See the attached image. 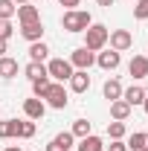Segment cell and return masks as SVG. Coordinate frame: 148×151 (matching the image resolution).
I'll list each match as a JSON object with an SVG mask.
<instances>
[{"label": "cell", "mask_w": 148, "mask_h": 151, "mask_svg": "<svg viewBox=\"0 0 148 151\" xmlns=\"http://www.w3.org/2000/svg\"><path fill=\"white\" fill-rule=\"evenodd\" d=\"M12 3H18V6H23V3H29V0H12Z\"/></svg>", "instance_id": "cell-36"}, {"label": "cell", "mask_w": 148, "mask_h": 151, "mask_svg": "<svg viewBox=\"0 0 148 151\" xmlns=\"http://www.w3.org/2000/svg\"><path fill=\"white\" fill-rule=\"evenodd\" d=\"M23 113H26V119H32V122H35V119H41V116H44V113H47V105H44V99H26V102H23Z\"/></svg>", "instance_id": "cell-7"}, {"label": "cell", "mask_w": 148, "mask_h": 151, "mask_svg": "<svg viewBox=\"0 0 148 151\" xmlns=\"http://www.w3.org/2000/svg\"><path fill=\"white\" fill-rule=\"evenodd\" d=\"M108 41H111V50H116V52H125V50H131V44H134V38H131L128 29H113L111 35H108Z\"/></svg>", "instance_id": "cell-6"}, {"label": "cell", "mask_w": 148, "mask_h": 151, "mask_svg": "<svg viewBox=\"0 0 148 151\" xmlns=\"http://www.w3.org/2000/svg\"><path fill=\"white\" fill-rule=\"evenodd\" d=\"M108 35H111L108 26H102V23H90V26L84 29V47H87L90 52H99V50L108 44Z\"/></svg>", "instance_id": "cell-1"}, {"label": "cell", "mask_w": 148, "mask_h": 151, "mask_svg": "<svg viewBox=\"0 0 148 151\" xmlns=\"http://www.w3.org/2000/svg\"><path fill=\"white\" fill-rule=\"evenodd\" d=\"M3 151H20V148H18V145H9V148H3Z\"/></svg>", "instance_id": "cell-34"}, {"label": "cell", "mask_w": 148, "mask_h": 151, "mask_svg": "<svg viewBox=\"0 0 148 151\" xmlns=\"http://www.w3.org/2000/svg\"><path fill=\"white\" fill-rule=\"evenodd\" d=\"M73 139H75L73 134H70V131H64V134H58L55 139L47 145V151H70V148H73Z\"/></svg>", "instance_id": "cell-12"}, {"label": "cell", "mask_w": 148, "mask_h": 151, "mask_svg": "<svg viewBox=\"0 0 148 151\" xmlns=\"http://www.w3.org/2000/svg\"><path fill=\"white\" fill-rule=\"evenodd\" d=\"M15 125H18V119H3V122H0V139L15 137Z\"/></svg>", "instance_id": "cell-27"}, {"label": "cell", "mask_w": 148, "mask_h": 151, "mask_svg": "<svg viewBox=\"0 0 148 151\" xmlns=\"http://www.w3.org/2000/svg\"><path fill=\"white\" fill-rule=\"evenodd\" d=\"M44 99H47L44 105H50V108H55V111H64V108H67V102H70V99H67V90H64V84H61V81H52V87L47 90Z\"/></svg>", "instance_id": "cell-4"}, {"label": "cell", "mask_w": 148, "mask_h": 151, "mask_svg": "<svg viewBox=\"0 0 148 151\" xmlns=\"http://www.w3.org/2000/svg\"><path fill=\"white\" fill-rule=\"evenodd\" d=\"M50 87H52V78H50V76H44V78H35V81H32V93H35L38 99H44Z\"/></svg>", "instance_id": "cell-21"}, {"label": "cell", "mask_w": 148, "mask_h": 151, "mask_svg": "<svg viewBox=\"0 0 148 151\" xmlns=\"http://www.w3.org/2000/svg\"><path fill=\"white\" fill-rule=\"evenodd\" d=\"M102 93H105L108 102H116V99H122V84H119L116 78H108V81H105V87H102Z\"/></svg>", "instance_id": "cell-17"}, {"label": "cell", "mask_w": 148, "mask_h": 151, "mask_svg": "<svg viewBox=\"0 0 148 151\" xmlns=\"http://www.w3.org/2000/svg\"><path fill=\"white\" fill-rule=\"evenodd\" d=\"M78 151H105V142H102L99 137L87 134V137H81V142H78Z\"/></svg>", "instance_id": "cell-19"}, {"label": "cell", "mask_w": 148, "mask_h": 151, "mask_svg": "<svg viewBox=\"0 0 148 151\" xmlns=\"http://www.w3.org/2000/svg\"><path fill=\"white\" fill-rule=\"evenodd\" d=\"M15 137H20V139H32V137H35V122H32V119H18Z\"/></svg>", "instance_id": "cell-16"}, {"label": "cell", "mask_w": 148, "mask_h": 151, "mask_svg": "<svg viewBox=\"0 0 148 151\" xmlns=\"http://www.w3.org/2000/svg\"><path fill=\"white\" fill-rule=\"evenodd\" d=\"M47 76L55 78V81H70V76H73V64L64 61V58H52V61L47 64Z\"/></svg>", "instance_id": "cell-3"}, {"label": "cell", "mask_w": 148, "mask_h": 151, "mask_svg": "<svg viewBox=\"0 0 148 151\" xmlns=\"http://www.w3.org/2000/svg\"><path fill=\"white\" fill-rule=\"evenodd\" d=\"M3 52H6V41L0 38V55H3Z\"/></svg>", "instance_id": "cell-33"}, {"label": "cell", "mask_w": 148, "mask_h": 151, "mask_svg": "<svg viewBox=\"0 0 148 151\" xmlns=\"http://www.w3.org/2000/svg\"><path fill=\"white\" fill-rule=\"evenodd\" d=\"M20 35L26 38L29 44H35V41H41V38H44V23H41V20H35V23H23Z\"/></svg>", "instance_id": "cell-11"}, {"label": "cell", "mask_w": 148, "mask_h": 151, "mask_svg": "<svg viewBox=\"0 0 148 151\" xmlns=\"http://www.w3.org/2000/svg\"><path fill=\"white\" fill-rule=\"evenodd\" d=\"M96 3H99V6H105V9H111V6H113V0H96Z\"/></svg>", "instance_id": "cell-32"}, {"label": "cell", "mask_w": 148, "mask_h": 151, "mask_svg": "<svg viewBox=\"0 0 148 151\" xmlns=\"http://www.w3.org/2000/svg\"><path fill=\"white\" fill-rule=\"evenodd\" d=\"M125 131H128V128H125V122H119V119H113L111 125H108V137H111V139H122Z\"/></svg>", "instance_id": "cell-23"}, {"label": "cell", "mask_w": 148, "mask_h": 151, "mask_svg": "<svg viewBox=\"0 0 148 151\" xmlns=\"http://www.w3.org/2000/svg\"><path fill=\"white\" fill-rule=\"evenodd\" d=\"M87 87H90L87 70H73V76H70V90H73V93H84Z\"/></svg>", "instance_id": "cell-8"}, {"label": "cell", "mask_w": 148, "mask_h": 151, "mask_svg": "<svg viewBox=\"0 0 148 151\" xmlns=\"http://www.w3.org/2000/svg\"><path fill=\"white\" fill-rule=\"evenodd\" d=\"M90 23H93L90 12H81V9H70V12H64V18H61V26H64L67 32H84Z\"/></svg>", "instance_id": "cell-2"}, {"label": "cell", "mask_w": 148, "mask_h": 151, "mask_svg": "<svg viewBox=\"0 0 148 151\" xmlns=\"http://www.w3.org/2000/svg\"><path fill=\"white\" fill-rule=\"evenodd\" d=\"M15 12H18V6L12 0H0V20H12Z\"/></svg>", "instance_id": "cell-26"}, {"label": "cell", "mask_w": 148, "mask_h": 151, "mask_svg": "<svg viewBox=\"0 0 148 151\" xmlns=\"http://www.w3.org/2000/svg\"><path fill=\"white\" fill-rule=\"evenodd\" d=\"M111 116L113 119H119V122H125L131 116V105L125 102V99H116V102H111Z\"/></svg>", "instance_id": "cell-15"}, {"label": "cell", "mask_w": 148, "mask_h": 151, "mask_svg": "<svg viewBox=\"0 0 148 151\" xmlns=\"http://www.w3.org/2000/svg\"><path fill=\"white\" fill-rule=\"evenodd\" d=\"M47 55H50V47H47L44 41H35V44L29 47V58H32V61H44Z\"/></svg>", "instance_id": "cell-22"}, {"label": "cell", "mask_w": 148, "mask_h": 151, "mask_svg": "<svg viewBox=\"0 0 148 151\" xmlns=\"http://www.w3.org/2000/svg\"><path fill=\"white\" fill-rule=\"evenodd\" d=\"M111 151H128V145H125L122 139H113V142H111Z\"/></svg>", "instance_id": "cell-30"}, {"label": "cell", "mask_w": 148, "mask_h": 151, "mask_svg": "<svg viewBox=\"0 0 148 151\" xmlns=\"http://www.w3.org/2000/svg\"><path fill=\"white\" fill-rule=\"evenodd\" d=\"M18 20L20 23H35V20H41V12H38L35 6H29V3H23V6H18Z\"/></svg>", "instance_id": "cell-14"}, {"label": "cell", "mask_w": 148, "mask_h": 151, "mask_svg": "<svg viewBox=\"0 0 148 151\" xmlns=\"http://www.w3.org/2000/svg\"><path fill=\"white\" fill-rule=\"evenodd\" d=\"M128 73L134 78H148V58L145 55H134L128 64Z\"/></svg>", "instance_id": "cell-10"}, {"label": "cell", "mask_w": 148, "mask_h": 151, "mask_svg": "<svg viewBox=\"0 0 148 151\" xmlns=\"http://www.w3.org/2000/svg\"><path fill=\"white\" fill-rule=\"evenodd\" d=\"M134 18H137V20H145L148 18V0H139V3L134 6Z\"/></svg>", "instance_id": "cell-28"}, {"label": "cell", "mask_w": 148, "mask_h": 151, "mask_svg": "<svg viewBox=\"0 0 148 151\" xmlns=\"http://www.w3.org/2000/svg\"><path fill=\"white\" fill-rule=\"evenodd\" d=\"M142 108H145V113H148V93H145V102H142Z\"/></svg>", "instance_id": "cell-35"}, {"label": "cell", "mask_w": 148, "mask_h": 151, "mask_svg": "<svg viewBox=\"0 0 148 151\" xmlns=\"http://www.w3.org/2000/svg\"><path fill=\"white\" fill-rule=\"evenodd\" d=\"M58 3H61V6H67V9H75V6H78V0H58Z\"/></svg>", "instance_id": "cell-31"}, {"label": "cell", "mask_w": 148, "mask_h": 151, "mask_svg": "<svg viewBox=\"0 0 148 151\" xmlns=\"http://www.w3.org/2000/svg\"><path fill=\"white\" fill-rule=\"evenodd\" d=\"M96 64H99L102 70H116V67L122 64V55H119L116 50H111V52H99V55H96Z\"/></svg>", "instance_id": "cell-9"}, {"label": "cell", "mask_w": 148, "mask_h": 151, "mask_svg": "<svg viewBox=\"0 0 148 151\" xmlns=\"http://www.w3.org/2000/svg\"><path fill=\"white\" fill-rule=\"evenodd\" d=\"M122 99L128 102L131 108H134V105H142V102H145V90H142L139 84H131L128 90H122Z\"/></svg>", "instance_id": "cell-13"}, {"label": "cell", "mask_w": 148, "mask_h": 151, "mask_svg": "<svg viewBox=\"0 0 148 151\" xmlns=\"http://www.w3.org/2000/svg\"><path fill=\"white\" fill-rule=\"evenodd\" d=\"M12 32H15V29H12V20H0V38H3V41H9Z\"/></svg>", "instance_id": "cell-29"}, {"label": "cell", "mask_w": 148, "mask_h": 151, "mask_svg": "<svg viewBox=\"0 0 148 151\" xmlns=\"http://www.w3.org/2000/svg\"><path fill=\"white\" fill-rule=\"evenodd\" d=\"M70 64L78 67V70H90L93 64H96V52H90L87 47H78V50H73V55H70Z\"/></svg>", "instance_id": "cell-5"}, {"label": "cell", "mask_w": 148, "mask_h": 151, "mask_svg": "<svg viewBox=\"0 0 148 151\" xmlns=\"http://www.w3.org/2000/svg\"><path fill=\"white\" fill-rule=\"evenodd\" d=\"M70 134H73V137H78V139H81V137H87V134H90V122H87V119H75Z\"/></svg>", "instance_id": "cell-25"}, {"label": "cell", "mask_w": 148, "mask_h": 151, "mask_svg": "<svg viewBox=\"0 0 148 151\" xmlns=\"http://www.w3.org/2000/svg\"><path fill=\"white\" fill-rule=\"evenodd\" d=\"M47 76V67H44V61H29L26 64V78L29 81H35V78H44Z\"/></svg>", "instance_id": "cell-20"}, {"label": "cell", "mask_w": 148, "mask_h": 151, "mask_svg": "<svg viewBox=\"0 0 148 151\" xmlns=\"http://www.w3.org/2000/svg\"><path fill=\"white\" fill-rule=\"evenodd\" d=\"M128 148H134V151H148V134H134L131 142H128Z\"/></svg>", "instance_id": "cell-24"}, {"label": "cell", "mask_w": 148, "mask_h": 151, "mask_svg": "<svg viewBox=\"0 0 148 151\" xmlns=\"http://www.w3.org/2000/svg\"><path fill=\"white\" fill-rule=\"evenodd\" d=\"M0 76L3 78H15L18 76V61L9 55H0Z\"/></svg>", "instance_id": "cell-18"}]
</instances>
